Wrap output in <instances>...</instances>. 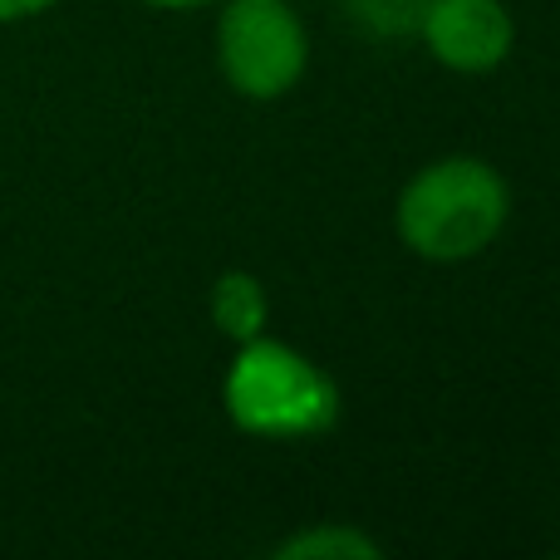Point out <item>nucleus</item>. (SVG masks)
<instances>
[{"instance_id":"nucleus-7","label":"nucleus","mask_w":560,"mask_h":560,"mask_svg":"<svg viewBox=\"0 0 560 560\" xmlns=\"http://www.w3.org/2000/svg\"><path fill=\"white\" fill-rule=\"evenodd\" d=\"M345 5L369 35H408V30H418L428 0H345Z\"/></svg>"},{"instance_id":"nucleus-4","label":"nucleus","mask_w":560,"mask_h":560,"mask_svg":"<svg viewBox=\"0 0 560 560\" xmlns=\"http://www.w3.org/2000/svg\"><path fill=\"white\" fill-rule=\"evenodd\" d=\"M418 39L447 74H492L516 49V20L506 0H428Z\"/></svg>"},{"instance_id":"nucleus-8","label":"nucleus","mask_w":560,"mask_h":560,"mask_svg":"<svg viewBox=\"0 0 560 560\" xmlns=\"http://www.w3.org/2000/svg\"><path fill=\"white\" fill-rule=\"evenodd\" d=\"M59 0H0V25H25V20L49 15Z\"/></svg>"},{"instance_id":"nucleus-6","label":"nucleus","mask_w":560,"mask_h":560,"mask_svg":"<svg viewBox=\"0 0 560 560\" xmlns=\"http://www.w3.org/2000/svg\"><path fill=\"white\" fill-rule=\"evenodd\" d=\"M276 560H378L384 541L354 522H310L271 546Z\"/></svg>"},{"instance_id":"nucleus-5","label":"nucleus","mask_w":560,"mask_h":560,"mask_svg":"<svg viewBox=\"0 0 560 560\" xmlns=\"http://www.w3.org/2000/svg\"><path fill=\"white\" fill-rule=\"evenodd\" d=\"M207 315H212L217 335L232 339V345H246V339L266 335L271 329V295H266V280L256 271H222L207 290Z\"/></svg>"},{"instance_id":"nucleus-1","label":"nucleus","mask_w":560,"mask_h":560,"mask_svg":"<svg viewBox=\"0 0 560 560\" xmlns=\"http://www.w3.org/2000/svg\"><path fill=\"white\" fill-rule=\"evenodd\" d=\"M512 222V183L477 153L423 163L394 197V236L428 266L477 261Z\"/></svg>"},{"instance_id":"nucleus-2","label":"nucleus","mask_w":560,"mask_h":560,"mask_svg":"<svg viewBox=\"0 0 560 560\" xmlns=\"http://www.w3.org/2000/svg\"><path fill=\"white\" fill-rule=\"evenodd\" d=\"M232 349L236 354L222 374V413L242 438L315 443L339 428L345 394L305 349L276 339L271 329Z\"/></svg>"},{"instance_id":"nucleus-3","label":"nucleus","mask_w":560,"mask_h":560,"mask_svg":"<svg viewBox=\"0 0 560 560\" xmlns=\"http://www.w3.org/2000/svg\"><path fill=\"white\" fill-rule=\"evenodd\" d=\"M217 69L252 104H276L310 69V30L290 0H217Z\"/></svg>"},{"instance_id":"nucleus-9","label":"nucleus","mask_w":560,"mask_h":560,"mask_svg":"<svg viewBox=\"0 0 560 560\" xmlns=\"http://www.w3.org/2000/svg\"><path fill=\"white\" fill-rule=\"evenodd\" d=\"M153 10H202V5H217V0H143Z\"/></svg>"}]
</instances>
